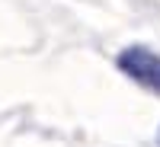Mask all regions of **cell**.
Here are the masks:
<instances>
[{"mask_svg": "<svg viewBox=\"0 0 160 147\" xmlns=\"http://www.w3.org/2000/svg\"><path fill=\"white\" fill-rule=\"evenodd\" d=\"M115 67L144 93L160 96V55L148 45H128L115 55Z\"/></svg>", "mask_w": 160, "mask_h": 147, "instance_id": "obj_1", "label": "cell"}]
</instances>
